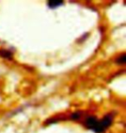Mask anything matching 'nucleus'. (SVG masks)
<instances>
[{
  "label": "nucleus",
  "instance_id": "7ed1b4c3",
  "mask_svg": "<svg viewBox=\"0 0 126 133\" xmlns=\"http://www.w3.org/2000/svg\"><path fill=\"white\" fill-rule=\"evenodd\" d=\"M63 4V1H49L48 2V6L52 10H55L56 8L61 6Z\"/></svg>",
  "mask_w": 126,
  "mask_h": 133
},
{
  "label": "nucleus",
  "instance_id": "f257e3e1",
  "mask_svg": "<svg viewBox=\"0 0 126 133\" xmlns=\"http://www.w3.org/2000/svg\"><path fill=\"white\" fill-rule=\"evenodd\" d=\"M112 121H113V115L112 113H109L104 117L101 120L98 121L97 126L94 130L95 133H103L105 130H107L111 124Z\"/></svg>",
  "mask_w": 126,
  "mask_h": 133
},
{
  "label": "nucleus",
  "instance_id": "f03ea898",
  "mask_svg": "<svg viewBox=\"0 0 126 133\" xmlns=\"http://www.w3.org/2000/svg\"><path fill=\"white\" fill-rule=\"evenodd\" d=\"M98 118L94 116H88L85 118V126L87 127L89 130H92V131H94V130L96 129L98 124Z\"/></svg>",
  "mask_w": 126,
  "mask_h": 133
},
{
  "label": "nucleus",
  "instance_id": "39448f33",
  "mask_svg": "<svg viewBox=\"0 0 126 133\" xmlns=\"http://www.w3.org/2000/svg\"><path fill=\"white\" fill-rule=\"evenodd\" d=\"M80 118V112H78V111H76V112H74L72 114V118L74 119V120H76V119H79Z\"/></svg>",
  "mask_w": 126,
  "mask_h": 133
},
{
  "label": "nucleus",
  "instance_id": "20e7f679",
  "mask_svg": "<svg viewBox=\"0 0 126 133\" xmlns=\"http://www.w3.org/2000/svg\"><path fill=\"white\" fill-rule=\"evenodd\" d=\"M117 63H119V64H124L125 63V55L123 54L122 55H120V56L117 59Z\"/></svg>",
  "mask_w": 126,
  "mask_h": 133
}]
</instances>
